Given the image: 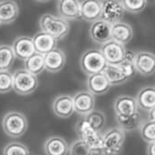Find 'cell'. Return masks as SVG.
Instances as JSON below:
<instances>
[{"label":"cell","instance_id":"obj_15","mask_svg":"<svg viewBox=\"0 0 155 155\" xmlns=\"http://www.w3.org/2000/svg\"><path fill=\"white\" fill-rule=\"evenodd\" d=\"M102 1L98 0H84L81 1V19L93 23L101 19Z\"/></svg>","mask_w":155,"mask_h":155},{"label":"cell","instance_id":"obj_17","mask_svg":"<svg viewBox=\"0 0 155 155\" xmlns=\"http://www.w3.org/2000/svg\"><path fill=\"white\" fill-rule=\"evenodd\" d=\"M87 86L89 92L93 96L103 95L107 93L111 87L103 72L89 76L87 80Z\"/></svg>","mask_w":155,"mask_h":155},{"label":"cell","instance_id":"obj_9","mask_svg":"<svg viewBox=\"0 0 155 155\" xmlns=\"http://www.w3.org/2000/svg\"><path fill=\"white\" fill-rule=\"evenodd\" d=\"M134 66L137 72L144 77L152 76L155 72V56L149 51L135 53Z\"/></svg>","mask_w":155,"mask_h":155},{"label":"cell","instance_id":"obj_22","mask_svg":"<svg viewBox=\"0 0 155 155\" xmlns=\"http://www.w3.org/2000/svg\"><path fill=\"white\" fill-rule=\"evenodd\" d=\"M46 155H67L68 153V142L59 136H51L44 143Z\"/></svg>","mask_w":155,"mask_h":155},{"label":"cell","instance_id":"obj_21","mask_svg":"<svg viewBox=\"0 0 155 155\" xmlns=\"http://www.w3.org/2000/svg\"><path fill=\"white\" fill-rule=\"evenodd\" d=\"M133 37V29L130 25L125 22H118L111 25V40L125 46Z\"/></svg>","mask_w":155,"mask_h":155},{"label":"cell","instance_id":"obj_3","mask_svg":"<svg viewBox=\"0 0 155 155\" xmlns=\"http://www.w3.org/2000/svg\"><path fill=\"white\" fill-rule=\"evenodd\" d=\"M76 133L80 140H83L92 150L93 153H101L102 150V134L94 130L89 122L83 118L76 123Z\"/></svg>","mask_w":155,"mask_h":155},{"label":"cell","instance_id":"obj_34","mask_svg":"<svg viewBox=\"0 0 155 155\" xmlns=\"http://www.w3.org/2000/svg\"><path fill=\"white\" fill-rule=\"evenodd\" d=\"M147 155H155V141L149 143L147 147Z\"/></svg>","mask_w":155,"mask_h":155},{"label":"cell","instance_id":"obj_16","mask_svg":"<svg viewBox=\"0 0 155 155\" xmlns=\"http://www.w3.org/2000/svg\"><path fill=\"white\" fill-rule=\"evenodd\" d=\"M53 113L61 119H68L74 113L72 97L68 94L57 96L52 102Z\"/></svg>","mask_w":155,"mask_h":155},{"label":"cell","instance_id":"obj_13","mask_svg":"<svg viewBox=\"0 0 155 155\" xmlns=\"http://www.w3.org/2000/svg\"><path fill=\"white\" fill-rule=\"evenodd\" d=\"M135 98L129 95H120L113 101V110L116 116H130L138 112Z\"/></svg>","mask_w":155,"mask_h":155},{"label":"cell","instance_id":"obj_2","mask_svg":"<svg viewBox=\"0 0 155 155\" xmlns=\"http://www.w3.org/2000/svg\"><path fill=\"white\" fill-rule=\"evenodd\" d=\"M39 28L41 29L40 31L51 35L57 40L66 38L70 29V26L68 21L52 14L42 15L39 19Z\"/></svg>","mask_w":155,"mask_h":155},{"label":"cell","instance_id":"obj_26","mask_svg":"<svg viewBox=\"0 0 155 155\" xmlns=\"http://www.w3.org/2000/svg\"><path fill=\"white\" fill-rule=\"evenodd\" d=\"M24 65H25V69L28 72L35 76H38L45 70L44 56L38 53H35L25 60Z\"/></svg>","mask_w":155,"mask_h":155},{"label":"cell","instance_id":"obj_24","mask_svg":"<svg viewBox=\"0 0 155 155\" xmlns=\"http://www.w3.org/2000/svg\"><path fill=\"white\" fill-rule=\"evenodd\" d=\"M103 73L111 86L121 85L130 80V78L120 65H107Z\"/></svg>","mask_w":155,"mask_h":155},{"label":"cell","instance_id":"obj_25","mask_svg":"<svg viewBox=\"0 0 155 155\" xmlns=\"http://www.w3.org/2000/svg\"><path fill=\"white\" fill-rule=\"evenodd\" d=\"M116 120L119 125V128L126 131H132L135 130H139L141 125V117L139 111L130 116H116Z\"/></svg>","mask_w":155,"mask_h":155},{"label":"cell","instance_id":"obj_5","mask_svg":"<svg viewBox=\"0 0 155 155\" xmlns=\"http://www.w3.org/2000/svg\"><path fill=\"white\" fill-rule=\"evenodd\" d=\"M38 86L37 76L28 72L25 68H20L13 74V90L16 93L27 96L36 91Z\"/></svg>","mask_w":155,"mask_h":155},{"label":"cell","instance_id":"obj_23","mask_svg":"<svg viewBox=\"0 0 155 155\" xmlns=\"http://www.w3.org/2000/svg\"><path fill=\"white\" fill-rule=\"evenodd\" d=\"M138 108L149 111L155 106V89L154 86H148L140 89L135 98Z\"/></svg>","mask_w":155,"mask_h":155},{"label":"cell","instance_id":"obj_20","mask_svg":"<svg viewBox=\"0 0 155 155\" xmlns=\"http://www.w3.org/2000/svg\"><path fill=\"white\" fill-rule=\"evenodd\" d=\"M19 15V8L16 1L3 0L0 1V25L13 23Z\"/></svg>","mask_w":155,"mask_h":155},{"label":"cell","instance_id":"obj_27","mask_svg":"<svg viewBox=\"0 0 155 155\" xmlns=\"http://www.w3.org/2000/svg\"><path fill=\"white\" fill-rule=\"evenodd\" d=\"M15 55L11 46L0 45V71H8L15 62Z\"/></svg>","mask_w":155,"mask_h":155},{"label":"cell","instance_id":"obj_11","mask_svg":"<svg viewBox=\"0 0 155 155\" xmlns=\"http://www.w3.org/2000/svg\"><path fill=\"white\" fill-rule=\"evenodd\" d=\"M89 33L95 43L102 46L111 40V25L99 19L91 23Z\"/></svg>","mask_w":155,"mask_h":155},{"label":"cell","instance_id":"obj_10","mask_svg":"<svg viewBox=\"0 0 155 155\" xmlns=\"http://www.w3.org/2000/svg\"><path fill=\"white\" fill-rule=\"evenodd\" d=\"M73 106L74 111L81 115H87L94 110L95 106V97L86 91H81L77 92L73 97Z\"/></svg>","mask_w":155,"mask_h":155},{"label":"cell","instance_id":"obj_35","mask_svg":"<svg viewBox=\"0 0 155 155\" xmlns=\"http://www.w3.org/2000/svg\"><path fill=\"white\" fill-rule=\"evenodd\" d=\"M154 111H155V109H151V110H149V119H148V120L154 121Z\"/></svg>","mask_w":155,"mask_h":155},{"label":"cell","instance_id":"obj_29","mask_svg":"<svg viewBox=\"0 0 155 155\" xmlns=\"http://www.w3.org/2000/svg\"><path fill=\"white\" fill-rule=\"evenodd\" d=\"M69 155H94L92 150L83 140L77 139L68 146Z\"/></svg>","mask_w":155,"mask_h":155},{"label":"cell","instance_id":"obj_1","mask_svg":"<svg viewBox=\"0 0 155 155\" xmlns=\"http://www.w3.org/2000/svg\"><path fill=\"white\" fill-rule=\"evenodd\" d=\"M4 132L11 138H20L28 128V121L24 113L18 110L7 112L2 120Z\"/></svg>","mask_w":155,"mask_h":155},{"label":"cell","instance_id":"obj_14","mask_svg":"<svg viewBox=\"0 0 155 155\" xmlns=\"http://www.w3.org/2000/svg\"><path fill=\"white\" fill-rule=\"evenodd\" d=\"M58 12L63 19L68 20L81 19V1L77 0H60L57 4Z\"/></svg>","mask_w":155,"mask_h":155},{"label":"cell","instance_id":"obj_7","mask_svg":"<svg viewBox=\"0 0 155 155\" xmlns=\"http://www.w3.org/2000/svg\"><path fill=\"white\" fill-rule=\"evenodd\" d=\"M124 12L125 11L120 4V1H117V0L102 1L101 19L110 25H113L121 21Z\"/></svg>","mask_w":155,"mask_h":155},{"label":"cell","instance_id":"obj_19","mask_svg":"<svg viewBox=\"0 0 155 155\" xmlns=\"http://www.w3.org/2000/svg\"><path fill=\"white\" fill-rule=\"evenodd\" d=\"M32 40L35 48V52L42 56H45L46 54L56 48L58 44V40L55 38L43 31L38 32L32 38Z\"/></svg>","mask_w":155,"mask_h":155},{"label":"cell","instance_id":"obj_8","mask_svg":"<svg viewBox=\"0 0 155 155\" xmlns=\"http://www.w3.org/2000/svg\"><path fill=\"white\" fill-rule=\"evenodd\" d=\"M100 50L108 65H119L124 60L126 53L125 47L113 40L102 45Z\"/></svg>","mask_w":155,"mask_h":155},{"label":"cell","instance_id":"obj_6","mask_svg":"<svg viewBox=\"0 0 155 155\" xmlns=\"http://www.w3.org/2000/svg\"><path fill=\"white\" fill-rule=\"evenodd\" d=\"M80 64L82 71L89 76L103 72L108 65L100 49L86 50L81 55Z\"/></svg>","mask_w":155,"mask_h":155},{"label":"cell","instance_id":"obj_31","mask_svg":"<svg viewBox=\"0 0 155 155\" xmlns=\"http://www.w3.org/2000/svg\"><path fill=\"white\" fill-rule=\"evenodd\" d=\"M140 134L141 139L148 143L153 142L155 140V122L147 120L143 123L139 128Z\"/></svg>","mask_w":155,"mask_h":155},{"label":"cell","instance_id":"obj_30","mask_svg":"<svg viewBox=\"0 0 155 155\" xmlns=\"http://www.w3.org/2000/svg\"><path fill=\"white\" fill-rule=\"evenodd\" d=\"M124 11L130 14H139L144 10L148 2L146 0H122L120 1Z\"/></svg>","mask_w":155,"mask_h":155},{"label":"cell","instance_id":"obj_4","mask_svg":"<svg viewBox=\"0 0 155 155\" xmlns=\"http://www.w3.org/2000/svg\"><path fill=\"white\" fill-rule=\"evenodd\" d=\"M125 132L119 127L110 128L102 134V150L103 155H118L123 150L125 141Z\"/></svg>","mask_w":155,"mask_h":155},{"label":"cell","instance_id":"obj_28","mask_svg":"<svg viewBox=\"0 0 155 155\" xmlns=\"http://www.w3.org/2000/svg\"><path fill=\"white\" fill-rule=\"evenodd\" d=\"M84 119L89 122V124L96 130L101 131L106 123L105 114L98 110H93L89 114L84 116Z\"/></svg>","mask_w":155,"mask_h":155},{"label":"cell","instance_id":"obj_33","mask_svg":"<svg viewBox=\"0 0 155 155\" xmlns=\"http://www.w3.org/2000/svg\"><path fill=\"white\" fill-rule=\"evenodd\" d=\"M13 90V74L8 71H0V93H8Z\"/></svg>","mask_w":155,"mask_h":155},{"label":"cell","instance_id":"obj_32","mask_svg":"<svg viewBox=\"0 0 155 155\" xmlns=\"http://www.w3.org/2000/svg\"><path fill=\"white\" fill-rule=\"evenodd\" d=\"M3 155H29V150L25 144L19 141H12L4 148Z\"/></svg>","mask_w":155,"mask_h":155},{"label":"cell","instance_id":"obj_12","mask_svg":"<svg viewBox=\"0 0 155 155\" xmlns=\"http://www.w3.org/2000/svg\"><path fill=\"white\" fill-rule=\"evenodd\" d=\"M11 48L15 57L24 61L36 53L32 38L27 36H20L16 38L12 43Z\"/></svg>","mask_w":155,"mask_h":155},{"label":"cell","instance_id":"obj_18","mask_svg":"<svg viewBox=\"0 0 155 155\" xmlns=\"http://www.w3.org/2000/svg\"><path fill=\"white\" fill-rule=\"evenodd\" d=\"M45 69L50 73L59 72L66 64V55L58 48H54L44 56Z\"/></svg>","mask_w":155,"mask_h":155}]
</instances>
